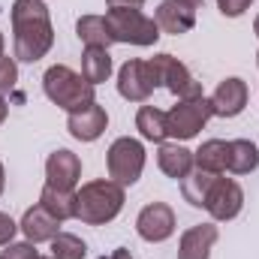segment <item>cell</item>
<instances>
[{
  "label": "cell",
  "instance_id": "1",
  "mask_svg": "<svg viewBox=\"0 0 259 259\" xmlns=\"http://www.w3.org/2000/svg\"><path fill=\"white\" fill-rule=\"evenodd\" d=\"M12 21V58L21 64L42 61L55 46V24L42 0H15L9 9Z\"/></svg>",
  "mask_w": 259,
  "mask_h": 259
},
{
  "label": "cell",
  "instance_id": "2",
  "mask_svg": "<svg viewBox=\"0 0 259 259\" xmlns=\"http://www.w3.org/2000/svg\"><path fill=\"white\" fill-rule=\"evenodd\" d=\"M124 187L112 178L88 181L75 190V220H81L84 226H106L124 211Z\"/></svg>",
  "mask_w": 259,
  "mask_h": 259
},
{
  "label": "cell",
  "instance_id": "3",
  "mask_svg": "<svg viewBox=\"0 0 259 259\" xmlns=\"http://www.w3.org/2000/svg\"><path fill=\"white\" fill-rule=\"evenodd\" d=\"M42 91H46V97L58 106V109H64L66 115L69 112H78V109H84L88 103H94L97 97H94V84L81 75V72H75V69H69L66 64H55L46 69V75H42Z\"/></svg>",
  "mask_w": 259,
  "mask_h": 259
},
{
  "label": "cell",
  "instance_id": "4",
  "mask_svg": "<svg viewBox=\"0 0 259 259\" xmlns=\"http://www.w3.org/2000/svg\"><path fill=\"white\" fill-rule=\"evenodd\" d=\"M106 21H109L112 39L115 42H124V46L148 49V46H157V39L163 36L160 27H157V21L148 18L136 6H109L106 9Z\"/></svg>",
  "mask_w": 259,
  "mask_h": 259
},
{
  "label": "cell",
  "instance_id": "5",
  "mask_svg": "<svg viewBox=\"0 0 259 259\" xmlns=\"http://www.w3.org/2000/svg\"><path fill=\"white\" fill-rule=\"evenodd\" d=\"M106 166H109V178L115 184L133 187L145 172V145L133 136L115 139L106 151Z\"/></svg>",
  "mask_w": 259,
  "mask_h": 259
},
{
  "label": "cell",
  "instance_id": "6",
  "mask_svg": "<svg viewBox=\"0 0 259 259\" xmlns=\"http://www.w3.org/2000/svg\"><path fill=\"white\" fill-rule=\"evenodd\" d=\"M214 118V109H211V97H193V100H178L169 112H166V130H169V139L175 142H187L199 136V130H205V124Z\"/></svg>",
  "mask_w": 259,
  "mask_h": 259
},
{
  "label": "cell",
  "instance_id": "7",
  "mask_svg": "<svg viewBox=\"0 0 259 259\" xmlns=\"http://www.w3.org/2000/svg\"><path fill=\"white\" fill-rule=\"evenodd\" d=\"M148 66H151V72H154L157 88H166L172 97H178V100H193V97H202V84L190 75V69L181 64L178 58H172V55L160 52V55H154V58L148 61Z\"/></svg>",
  "mask_w": 259,
  "mask_h": 259
},
{
  "label": "cell",
  "instance_id": "8",
  "mask_svg": "<svg viewBox=\"0 0 259 259\" xmlns=\"http://www.w3.org/2000/svg\"><path fill=\"white\" fill-rule=\"evenodd\" d=\"M241 208H244L241 184L232 181V178L217 175V181L211 184V190L205 196V211L211 214V220L214 223H229V220H235L241 214Z\"/></svg>",
  "mask_w": 259,
  "mask_h": 259
},
{
  "label": "cell",
  "instance_id": "9",
  "mask_svg": "<svg viewBox=\"0 0 259 259\" xmlns=\"http://www.w3.org/2000/svg\"><path fill=\"white\" fill-rule=\"evenodd\" d=\"M175 226H178L175 211H172L166 202H151V205H145V208L139 211V217H136V232H139V238L148 241V244H163V241H169V238L175 235Z\"/></svg>",
  "mask_w": 259,
  "mask_h": 259
},
{
  "label": "cell",
  "instance_id": "10",
  "mask_svg": "<svg viewBox=\"0 0 259 259\" xmlns=\"http://www.w3.org/2000/svg\"><path fill=\"white\" fill-rule=\"evenodd\" d=\"M154 88H157V81H154V72H151L148 61L133 58L118 69V94L127 103H148Z\"/></svg>",
  "mask_w": 259,
  "mask_h": 259
},
{
  "label": "cell",
  "instance_id": "11",
  "mask_svg": "<svg viewBox=\"0 0 259 259\" xmlns=\"http://www.w3.org/2000/svg\"><path fill=\"white\" fill-rule=\"evenodd\" d=\"M106 127H109V112H106L97 100L88 103L84 109L66 115V130H69V136L78 139V142H97V139L106 133Z\"/></svg>",
  "mask_w": 259,
  "mask_h": 259
},
{
  "label": "cell",
  "instance_id": "12",
  "mask_svg": "<svg viewBox=\"0 0 259 259\" xmlns=\"http://www.w3.org/2000/svg\"><path fill=\"white\" fill-rule=\"evenodd\" d=\"M247 97H250L247 81L238 78V75H229L211 94V109H214L217 118H238L244 112V106H247Z\"/></svg>",
  "mask_w": 259,
  "mask_h": 259
},
{
  "label": "cell",
  "instance_id": "13",
  "mask_svg": "<svg viewBox=\"0 0 259 259\" xmlns=\"http://www.w3.org/2000/svg\"><path fill=\"white\" fill-rule=\"evenodd\" d=\"M81 178V160L78 154H72L69 148H58L49 154L46 160V184L58 187V190H75Z\"/></svg>",
  "mask_w": 259,
  "mask_h": 259
},
{
  "label": "cell",
  "instance_id": "14",
  "mask_svg": "<svg viewBox=\"0 0 259 259\" xmlns=\"http://www.w3.org/2000/svg\"><path fill=\"white\" fill-rule=\"evenodd\" d=\"M154 21H157L160 33H172V36L190 33L196 27V6L184 3V0H163L154 9Z\"/></svg>",
  "mask_w": 259,
  "mask_h": 259
},
{
  "label": "cell",
  "instance_id": "15",
  "mask_svg": "<svg viewBox=\"0 0 259 259\" xmlns=\"http://www.w3.org/2000/svg\"><path fill=\"white\" fill-rule=\"evenodd\" d=\"M217 223H196L178 241V259H211V247L217 244Z\"/></svg>",
  "mask_w": 259,
  "mask_h": 259
},
{
  "label": "cell",
  "instance_id": "16",
  "mask_svg": "<svg viewBox=\"0 0 259 259\" xmlns=\"http://www.w3.org/2000/svg\"><path fill=\"white\" fill-rule=\"evenodd\" d=\"M157 166H160V172H163L166 178H172V181L181 184V181L196 169L193 151L184 148L181 142H163L160 151H157Z\"/></svg>",
  "mask_w": 259,
  "mask_h": 259
},
{
  "label": "cell",
  "instance_id": "17",
  "mask_svg": "<svg viewBox=\"0 0 259 259\" xmlns=\"http://www.w3.org/2000/svg\"><path fill=\"white\" fill-rule=\"evenodd\" d=\"M18 229H21V232H24V238H27V241H33V244H46V241H52L58 232H64V229H61V220H58L55 214H49L39 202H36L33 208H27V211H24V217H21Z\"/></svg>",
  "mask_w": 259,
  "mask_h": 259
},
{
  "label": "cell",
  "instance_id": "18",
  "mask_svg": "<svg viewBox=\"0 0 259 259\" xmlns=\"http://www.w3.org/2000/svg\"><path fill=\"white\" fill-rule=\"evenodd\" d=\"M75 36L84 42V49H112L115 46L106 15H81L75 21Z\"/></svg>",
  "mask_w": 259,
  "mask_h": 259
},
{
  "label": "cell",
  "instance_id": "19",
  "mask_svg": "<svg viewBox=\"0 0 259 259\" xmlns=\"http://www.w3.org/2000/svg\"><path fill=\"white\" fill-rule=\"evenodd\" d=\"M193 163H196V169L223 175V172H226V163H229V142H223V139H208V142H202L199 151H193Z\"/></svg>",
  "mask_w": 259,
  "mask_h": 259
},
{
  "label": "cell",
  "instance_id": "20",
  "mask_svg": "<svg viewBox=\"0 0 259 259\" xmlns=\"http://www.w3.org/2000/svg\"><path fill=\"white\" fill-rule=\"evenodd\" d=\"M136 130L145 142H154V145H163L169 139V130H166V112L157 109V106H142L136 112Z\"/></svg>",
  "mask_w": 259,
  "mask_h": 259
},
{
  "label": "cell",
  "instance_id": "21",
  "mask_svg": "<svg viewBox=\"0 0 259 259\" xmlns=\"http://www.w3.org/2000/svg\"><path fill=\"white\" fill-rule=\"evenodd\" d=\"M226 169L232 175H250L259 169V148L250 139H232L229 142V163Z\"/></svg>",
  "mask_w": 259,
  "mask_h": 259
},
{
  "label": "cell",
  "instance_id": "22",
  "mask_svg": "<svg viewBox=\"0 0 259 259\" xmlns=\"http://www.w3.org/2000/svg\"><path fill=\"white\" fill-rule=\"evenodd\" d=\"M39 205L49 214H55L61 223L64 220H75V190H58V187L46 184L42 193H39Z\"/></svg>",
  "mask_w": 259,
  "mask_h": 259
},
{
  "label": "cell",
  "instance_id": "23",
  "mask_svg": "<svg viewBox=\"0 0 259 259\" xmlns=\"http://www.w3.org/2000/svg\"><path fill=\"white\" fill-rule=\"evenodd\" d=\"M81 75L94 88L109 81V75H112V55H109V49H84V55H81Z\"/></svg>",
  "mask_w": 259,
  "mask_h": 259
},
{
  "label": "cell",
  "instance_id": "24",
  "mask_svg": "<svg viewBox=\"0 0 259 259\" xmlns=\"http://www.w3.org/2000/svg\"><path fill=\"white\" fill-rule=\"evenodd\" d=\"M214 181H217L214 172L193 169V172L181 181V196H184V202H190L193 208H205V196H208V190H211Z\"/></svg>",
  "mask_w": 259,
  "mask_h": 259
},
{
  "label": "cell",
  "instance_id": "25",
  "mask_svg": "<svg viewBox=\"0 0 259 259\" xmlns=\"http://www.w3.org/2000/svg\"><path fill=\"white\" fill-rule=\"evenodd\" d=\"M52 259H84L88 256V244L72 235V232H58L52 241Z\"/></svg>",
  "mask_w": 259,
  "mask_h": 259
},
{
  "label": "cell",
  "instance_id": "26",
  "mask_svg": "<svg viewBox=\"0 0 259 259\" xmlns=\"http://www.w3.org/2000/svg\"><path fill=\"white\" fill-rule=\"evenodd\" d=\"M0 259H52V256H42L39 250H36V244L33 241H12V244H6V250L0 253Z\"/></svg>",
  "mask_w": 259,
  "mask_h": 259
},
{
  "label": "cell",
  "instance_id": "27",
  "mask_svg": "<svg viewBox=\"0 0 259 259\" xmlns=\"http://www.w3.org/2000/svg\"><path fill=\"white\" fill-rule=\"evenodd\" d=\"M15 81H18V61L15 58H0V97L12 94L15 91Z\"/></svg>",
  "mask_w": 259,
  "mask_h": 259
},
{
  "label": "cell",
  "instance_id": "28",
  "mask_svg": "<svg viewBox=\"0 0 259 259\" xmlns=\"http://www.w3.org/2000/svg\"><path fill=\"white\" fill-rule=\"evenodd\" d=\"M250 3H253V0H217V9H220L226 18H238V15H244V12L250 9Z\"/></svg>",
  "mask_w": 259,
  "mask_h": 259
},
{
  "label": "cell",
  "instance_id": "29",
  "mask_svg": "<svg viewBox=\"0 0 259 259\" xmlns=\"http://www.w3.org/2000/svg\"><path fill=\"white\" fill-rule=\"evenodd\" d=\"M15 232H18V223H15V220H12L9 214H3V211H0V247L12 244Z\"/></svg>",
  "mask_w": 259,
  "mask_h": 259
},
{
  "label": "cell",
  "instance_id": "30",
  "mask_svg": "<svg viewBox=\"0 0 259 259\" xmlns=\"http://www.w3.org/2000/svg\"><path fill=\"white\" fill-rule=\"evenodd\" d=\"M103 259H133V253H130L127 247H118V250H112L109 256H103Z\"/></svg>",
  "mask_w": 259,
  "mask_h": 259
},
{
  "label": "cell",
  "instance_id": "31",
  "mask_svg": "<svg viewBox=\"0 0 259 259\" xmlns=\"http://www.w3.org/2000/svg\"><path fill=\"white\" fill-rule=\"evenodd\" d=\"M106 3H109V6H136V9H139L145 0H106Z\"/></svg>",
  "mask_w": 259,
  "mask_h": 259
},
{
  "label": "cell",
  "instance_id": "32",
  "mask_svg": "<svg viewBox=\"0 0 259 259\" xmlns=\"http://www.w3.org/2000/svg\"><path fill=\"white\" fill-rule=\"evenodd\" d=\"M6 115H9V103H6V100L0 97V124L6 121Z\"/></svg>",
  "mask_w": 259,
  "mask_h": 259
},
{
  "label": "cell",
  "instance_id": "33",
  "mask_svg": "<svg viewBox=\"0 0 259 259\" xmlns=\"http://www.w3.org/2000/svg\"><path fill=\"white\" fill-rule=\"evenodd\" d=\"M3 187H6V172H3V163H0V196H3Z\"/></svg>",
  "mask_w": 259,
  "mask_h": 259
},
{
  "label": "cell",
  "instance_id": "34",
  "mask_svg": "<svg viewBox=\"0 0 259 259\" xmlns=\"http://www.w3.org/2000/svg\"><path fill=\"white\" fill-rule=\"evenodd\" d=\"M184 3H190V6H196V9H199V6H202L205 0H184Z\"/></svg>",
  "mask_w": 259,
  "mask_h": 259
},
{
  "label": "cell",
  "instance_id": "35",
  "mask_svg": "<svg viewBox=\"0 0 259 259\" xmlns=\"http://www.w3.org/2000/svg\"><path fill=\"white\" fill-rule=\"evenodd\" d=\"M3 49H6V39H3V33H0V58H3Z\"/></svg>",
  "mask_w": 259,
  "mask_h": 259
},
{
  "label": "cell",
  "instance_id": "36",
  "mask_svg": "<svg viewBox=\"0 0 259 259\" xmlns=\"http://www.w3.org/2000/svg\"><path fill=\"white\" fill-rule=\"evenodd\" d=\"M253 33L259 36V15H256V21H253Z\"/></svg>",
  "mask_w": 259,
  "mask_h": 259
},
{
  "label": "cell",
  "instance_id": "37",
  "mask_svg": "<svg viewBox=\"0 0 259 259\" xmlns=\"http://www.w3.org/2000/svg\"><path fill=\"white\" fill-rule=\"evenodd\" d=\"M256 66H259V52H256Z\"/></svg>",
  "mask_w": 259,
  "mask_h": 259
}]
</instances>
